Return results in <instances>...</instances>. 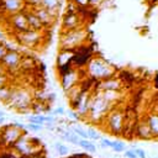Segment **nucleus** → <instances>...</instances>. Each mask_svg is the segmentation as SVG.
<instances>
[{
	"mask_svg": "<svg viewBox=\"0 0 158 158\" xmlns=\"http://www.w3.org/2000/svg\"><path fill=\"white\" fill-rule=\"evenodd\" d=\"M85 68H86L85 70L86 77L91 78L95 81L111 78L116 73L115 67H112L109 62H106L100 57H93Z\"/></svg>",
	"mask_w": 158,
	"mask_h": 158,
	"instance_id": "nucleus-1",
	"label": "nucleus"
},
{
	"mask_svg": "<svg viewBox=\"0 0 158 158\" xmlns=\"http://www.w3.org/2000/svg\"><path fill=\"white\" fill-rule=\"evenodd\" d=\"M111 106H112V104L106 100V98L104 96V93L101 90H93L88 117L93 122H98V121L102 120V117L110 111Z\"/></svg>",
	"mask_w": 158,
	"mask_h": 158,
	"instance_id": "nucleus-2",
	"label": "nucleus"
},
{
	"mask_svg": "<svg viewBox=\"0 0 158 158\" xmlns=\"http://www.w3.org/2000/svg\"><path fill=\"white\" fill-rule=\"evenodd\" d=\"M89 38V32L84 27L63 31L59 37V48H77L85 44Z\"/></svg>",
	"mask_w": 158,
	"mask_h": 158,
	"instance_id": "nucleus-3",
	"label": "nucleus"
},
{
	"mask_svg": "<svg viewBox=\"0 0 158 158\" xmlns=\"http://www.w3.org/2000/svg\"><path fill=\"white\" fill-rule=\"evenodd\" d=\"M46 31H38V30L28 28V30H26L23 32L15 33V38L22 46H26V47H30V48H38L43 43V41L46 38L44 37V32Z\"/></svg>",
	"mask_w": 158,
	"mask_h": 158,
	"instance_id": "nucleus-4",
	"label": "nucleus"
},
{
	"mask_svg": "<svg viewBox=\"0 0 158 158\" xmlns=\"http://www.w3.org/2000/svg\"><path fill=\"white\" fill-rule=\"evenodd\" d=\"M33 98L35 96L26 88L14 89L10 99L5 102V105L9 106L10 109L19 110V109H22V107H26V106H31V104L33 101Z\"/></svg>",
	"mask_w": 158,
	"mask_h": 158,
	"instance_id": "nucleus-5",
	"label": "nucleus"
},
{
	"mask_svg": "<svg viewBox=\"0 0 158 158\" xmlns=\"http://www.w3.org/2000/svg\"><path fill=\"white\" fill-rule=\"evenodd\" d=\"M9 26L11 30L15 31V33L19 32H23L26 30L30 28L28 21H27V16L25 12V9L22 11H19L16 14L9 15Z\"/></svg>",
	"mask_w": 158,
	"mask_h": 158,
	"instance_id": "nucleus-6",
	"label": "nucleus"
},
{
	"mask_svg": "<svg viewBox=\"0 0 158 158\" xmlns=\"http://www.w3.org/2000/svg\"><path fill=\"white\" fill-rule=\"evenodd\" d=\"M21 59H22V56L17 51L9 49V52L1 59V63H2V65L5 68V70L11 75V73L14 70H20Z\"/></svg>",
	"mask_w": 158,
	"mask_h": 158,
	"instance_id": "nucleus-7",
	"label": "nucleus"
},
{
	"mask_svg": "<svg viewBox=\"0 0 158 158\" xmlns=\"http://www.w3.org/2000/svg\"><path fill=\"white\" fill-rule=\"evenodd\" d=\"M83 69H78V68H72L68 73H65L64 75H62L59 79H60V83H62V86L64 89V91L69 90L70 88H73L74 85L79 84L83 79Z\"/></svg>",
	"mask_w": 158,
	"mask_h": 158,
	"instance_id": "nucleus-8",
	"label": "nucleus"
},
{
	"mask_svg": "<svg viewBox=\"0 0 158 158\" xmlns=\"http://www.w3.org/2000/svg\"><path fill=\"white\" fill-rule=\"evenodd\" d=\"M107 126L111 130L112 135H117V136L121 135L123 131V126H125V115L118 110L110 111Z\"/></svg>",
	"mask_w": 158,
	"mask_h": 158,
	"instance_id": "nucleus-9",
	"label": "nucleus"
},
{
	"mask_svg": "<svg viewBox=\"0 0 158 158\" xmlns=\"http://www.w3.org/2000/svg\"><path fill=\"white\" fill-rule=\"evenodd\" d=\"M79 27H84L81 14L80 12H65L63 16V21H62V30L68 31V30H74Z\"/></svg>",
	"mask_w": 158,
	"mask_h": 158,
	"instance_id": "nucleus-10",
	"label": "nucleus"
},
{
	"mask_svg": "<svg viewBox=\"0 0 158 158\" xmlns=\"http://www.w3.org/2000/svg\"><path fill=\"white\" fill-rule=\"evenodd\" d=\"M1 133V138H2V143L6 144V146H10L12 147V144L17 141V138L23 133L22 130H19V127H16L14 123L11 125H6L2 131L0 132Z\"/></svg>",
	"mask_w": 158,
	"mask_h": 158,
	"instance_id": "nucleus-11",
	"label": "nucleus"
},
{
	"mask_svg": "<svg viewBox=\"0 0 158 158\" xmlns=\"http://www.w3.org/2000/svg\"><path fill=\"white\" fill-rule=\"evenodd\" d=\"M123 83L121 81L120 78H107L102 80L95 81L94 89L93 90H101V91H110V90H122Z\"/></svg>",
	"mask_w": 158,
	"mask_h": 158,
	"instance_id": "nucleus-12",
	"label": "nucleus"
},
{
	"mask_svg": "<svg viewBox=\"0 0 158 158\" xmlns=\"http://www.w3.org/2000/svg\"><path fill=\"white\" fill-rule=\"evenodd\" d=\"M35 11V14L40 17V20L42 21V23L44 25L46 30H49L54 23H56V20H57V16H54L48 9H46L44 6H37V7H33L32 9Z\"/></svg>",
	"mask_w": 158,
	"mask_h": 158,
	"instance_id": "nucleus-13",
	"label": "nucleus"
},
{
	"mask_svg": "<svg viewBox=\"0 0 158 158\" xmlns=\"http://www.w3.org/2000/svg\"><path fill=\"white\" fill-rule=\"evenodd\" d=\"M1 5L7 15L16 14L26 7V2L22 0H1Z\"/></svg>",
	"mask_w": 158,
	"mask_h": 158,
	"instance_id": "nucleus-14",
	"label": "nucleus"
},
{
	"mask_svg": "<svg viewBox=\"0 0 158 158\" xmlns=\"http://www.w3.org/2000/svg\"><path fill=\"white\" fill-rule=\"evenodd\" d=\"M74 56H75L74 48H60L57 56V62H56L57 67L65 65V64H73Z\"/></svg>",
	"mask_w": 158,
	"mask_h": 158,
	"instance_id": "nucleus-15",
	"label": "nucleus"
},
{
	"mask_svg": "<svg viewBox=\"0 0 158 158\" xmlns=\"http://www.w3.org/2000/svg\"><path fill=\"white\" fill-rule=\"evenodd\" d=\"M25 12H26V16H27V21H28L30 28L38 30V31H46L44 25L42 23V21L40 20V17L35 14V11L31 7H25Z\"/></svg>",
	"mask_w": 158,
	"mask_h": 158,
	"instance_id": "nucleus-16",
	"label": "nucleus"
},
{
	"mask_svg": "<svg viewBox=\"0 0 158 158\" xmlns=\"http://www.w3.org/2000/svg\"><path fill=\"white\" fill-rule=\"evenodd\" d=\"M136 136L143 139H148L153 137V133L151 131V127L147 122V120L144 122H139V125L136 127Z\"/></svg>",
	"mask_w": 158,
	"mask_h": 158,
	"instance_id": "nucleus-17",
	"label": "nucleus"
},
{
	"mask_svg": "<svg viewBox=\"0 0 158 158\" xmlns=\"http://www.w3.org/2000/svg\"><path fill=\"white\" fill-rule=\"evenodd\" d=\"M42 6L48 9L54 16L58 17V14L62 6V0H42Z\"/></svg>",
	"mask_w": 158,
	"mask_h": 158,
	"instance_id": "nucleus-18",
	"label": "nucleus"
},
{
	"mask_svg": "<svg viewBox=\"0 0 158 158\" xmlns=\"http://www.w3.org/2000/svg\"><path fill=\"white\" fill-rule=\"evenodd\" d=\"M36 68V59L28 56H22L21 64H20V70H32Z\"/></svg>",
	"mask_w": 158,
	"mask_h": 158,
	"instance_id": "nucleus-19",
	"label": "nucleus"
},
{
	"mask_svg": "<svg viewBox=\"0 0 158 158\" xmlns=\"http://www.w3.org/2000/svg\"><path fill=\"white\" fill-rule=\"evenodd\" d=\"M147 122L151 127L153 137H158V112H153L147 117Z\"/></svg>",
	"mask_w": 158,
	"mask_h": 158,
	"instance_id": "nucleus-20",
	"label": "nucleus"
},
{
	"mask_svg": "<svg viewBox=\"0 0 158 158\" xmlns=\"http://www.w3.org/2000/svg\"><path fill=\"white\" fill-rule=\"evenodd\" d=\"M31 109L33 112H43V111H48L49 110V105L48 102H44V101H38V100H33L32 104H31Z\"/></svg>",
	"mask_w": 158,
	"mask_h": 158,
	"instance_id": "nucleus-21",
	"label": "nucleus"
},
{
	"mask_svg": "<svg viewBox=\"0 0 158 158\" xmlns=\"http://www.w3.org/2000/svg\"><path fill=\"white\" fill-rule=\"evenodd\" d=\"M12 90H14V88H12L11 84H6V85H4V86L0 88V100L4 104L10 99V96L12 94Z\"/></svg>",
	"mask_w": 158,
	"mask_h": 158,
	"instance_id": "nucleus-22",
	"label": "nucleus"
},
{
	"mask_svg": "<svg viewBox=\"0 0 158 158\" xmlns=\"http://www.w3.org/2000/svg\"><path fill=\"white\" fill-rule=\"evenodd\" d=\"M120 79L123 83V85H125V83H133L135 81L133 74L130 73V72H127V70H123V72L120 73Z\"/></svg>",
	"mask_w": 158,
	"mask_h": 158,
	"instance_id": "nucleus-23",
	"label": "nucleus"
},
{
	"mask_svg": "<svg viewBox=\"0 0 158 158\" xmlns=\"http://www.w3.org/2000/svg\"><path fill=\"white\" fill-rule=\"evenodd\" d=\"M78 146H80V147H83L84 149H88V151H93V152L96 151V147L93 143H90L88 139H80Z\"/></svg>",
	"mask_w": 158,
	"mask_h": 158,
	"instance_id": "nucleus-24",
	"label": "nucleus"
},
{
	"mask_svg": "<svg viewBox=\"0 0 158 158\" xmlns=\"http://www.w3.org/2000/svg\"><path fill=\"white\" fill-rule=\"evenodd\" d=\"M10 74L7 72H4V73H0V88L6 85V84H10Z\"/></svg>",
	"mask_w": 158,
	"mask_h": 158,
	"instance_id": "nucleus-25",
	"label": "nucleus"
},
{
	"mask_svg": "<svg viewBox=\"0 0 158 158\" xmlns=\"http://www.w3.org/2000/svg\"><path fill=\"white\" fill-rule=\"evenodd\" d=\"M54 148L57 149V153H58L59 156H65V154H68V147H65L64 144L54 143Z\"/></svg>",
	"mask_w": 158,
	"mask_h": 158,
	"instance_id": "nucleus-26",
	"label": "nucleus"
},
{
	"mask_svg": "<svg viewBox=\"0 0 158 158\" xmlns=\"http://www.w3.org/2000/svg\"><path fill=\"white\" fill-rule=\"evenodd\" d=\"M28 122H32V123H38V125H42V123H44V116H41V115H35V116H30V117H28Z\"/></svg>",
	"mask_w": 158,
	"mask_h": 158,
	"instance_id": "nucleus-27",
	"label": "nucleus"
},
{
	"mask_svg": "<svg viewBox=\"0 0 158 158\" xmlns=\"http://www.w3.org/2000/svg\"><path fill=\"white\" fill-rule=\"evenodd\" d=\"M73 2H75L80 9H89V7H93L91 4H90V0H72Z\"/></svg>",
	"mask_w": 158,
	"mask_h": 158,
	"instance_id": "nucleus-28",
	"label": "nucleus"
},
{
	"mask_svg": "<svg viewBox=\"0 0 158 158\" xmlns=\"http://www.w3.org/2000/svg\"><path fill=\"white\" fill-rule=\"evenodd\" d=\"M115 152H122L125 149V144L122 142H118V141H114L112 142V147H111Z\"/></svg>",
	"mask_w": 158,
	"mask_h": 158,
	"instance_id": "nucleus-29",
	"label": "nucleus"
},
{
	"mask_svg": "<svg viewBox=\"0 0 158 158\" xmlns=\"http://www.w3.org/2000/svg\"><path fill=\"white\" fill-rule=\"evenodd\" d=\"M42 5V0H26V7H37Z\"/></svg>",
	"mask_w": 158,
	"mask_h": 158,
	"instance_id": "nucleus-30",
	"label": "nucleus"
},
{
	"mask_svg": "<svg viewBox=\"0 0 158 158\" xmlns=\"http://www.w3.org/2000/svg\"><path fill=\"white\" fill-rule=\"evenodd\" d=\"M73 132H74L75 135H78L79 137H83V138H85V139H88V138H89L88 132H86V131H84V130H81V128L75 127V128H73Z\"/></svg>",
	"mask_w": 158,
	"mask_h": 158,
	"instance_id": "nucleus-31",
	"label": "nucleus"
},
{
	"mask_svg": "<svg viewBox=\"0 0 158 158\" xmlns=\"http://www.w3.org/2000/svg\"><path fill=\"white\" fill-rule=\"evenodd\" d=\"M7 52H9V47H7L5 43L0 42V60L4 58V56H5Z\"/></svg>",
	"mask_w": 158,
	"mask_h": 158,
	"instance_id": "nucleus-32",
	"label": "nucleus"
},
{
	"mask_svg": "<svg viewBox=\"0 0 158 158\" xmlns=\"http://www.w3.org/2000/svg\"><path fill=\"white\" fill-rule=\"evenodd\" d=\"M88 135H89V138H94V139H99L100 138V135L96 132V130H94V128H89L88 131Z\"/></svg>",
	"mask_w": 158,
	"mask_h": 158,
	"instance_id": "nucleus-33",
	"label": "nucleus"
},
{
	"mask_svg": "<svg viewBox=\"0 0 158 158\" xmlns=\"http://www.w3.org/2000/svg\"><path fill=\"white\" fill-rule=\"evenodd\" d=\"M27 128H30V130H32V131H41V130H42V125L30 122V123L27 125Z\"/></svg>",
	"mask_w": 158,
	"mask_h": 158,
	"instance_id": "nucleus-34",
	"label": "nucleus"
},
{
	"mask_svg": "<svg viewBox=\"0 0 158 158\" xmlns=\"http://www.w3.org/2000/svg\"><path fill=\"white\" fill-rule=\"evenodd\" d=\"M100 144H101V147H112V141H109V139H106V138H102V139H100Z\"/></svg>",
	"mask_w": 158,
	"mask_h": 158,
	"instance_id": "nucleus-35",
	"label": "nucleus"
},
{
	"mask_svg": "<svg viewBox=\"0 0 158 158\" xmlns=\"http://www.w3.org/2000/svg\"><path fill=\"white\" fill-rule=\"evenodd\" d=\"M125 156H126L127 158H138V157H137V154H136V152H135L133 149L125 151Z\"/></svg>",
	"mask_w": 158,
	"mask_h": 158,
	"instance_id": "nucleus-36",
	"label": "nucleus"
},
{
	"mask_svg": "<svg viewBox=\"0 0 158 158\" xmlns=\"http://www.w3.org/2000/svg\"><path fill=\"white\" fill-rule=\"evenodd\" d=\"M68 115H69V117H72V118H75V120H81L80 115H79L77 111H69V112H68Z\"/></svg>",
	"mask_w": 158,
	"mask_h": 158,
	"instance_id": "nucleus-37",
	"label": "nucleus"
},
{
	"mask_svg": "<svg viewBox=\"0 0 158 158\" xmlns=\"http://www.w3.org/2000/svg\"><path fill=\"white\" fill-rule=\"evenodd\" d=\"M133 151L136 152V154H137V157H138V158H146V153H144V151H143V149L136 148V149H133Z\"/></svg>",
	"mask_w": 158,
	"mask_h": 158,
	"instance_id": "nucleus-38",
	"label": "nucleus"
},
{
	"mask_svg": "<svg viewBox=\"0 0 158 158\" xmlns=\"http://www.w3.org/2000/svg\"><path fill=\"white\" fill-rule=\"evenodd\" d=\"M104 1H105V0H90V4H91L93 7H98V6H100Z\"/></svg>",
	"mask_w": 158,
	"mask_h": 158,
	"instance_id": "nucleus-39",
	"label": "nucleus"
},
{
	"mask_svg": "<svg viewBox=\"0 0 158 158\" xmlns=\"http://www.w3.org/2000/svg\"><path fill=\"white\" fill-rule=\"evenodd\" d=\"M53 114L54 115H63L64 114V109L63 107H57V109L53 110Z\"/></svg>",
	"mask_w": 158,
	"mask_h": 158,
	"instance_id": "nucleus-40",
	"label": "nucleus"
},
{
	"mask_svg": "<svg viewBox=\"0 0 158 158\" xmlns=\"http://www.w3.org/2000/svg\"><path fill=\"white\" fill-rule=\"evenodd\" d=\"M56 132H57V133H59V135H63V133L65 132V130H62L60 127H57V128H56Z\"/></svg>",
	"mask_w": 158,
	"mask_h": 158,
	"instance_id": "nucleus-41",
	"label": "nucleus"
},
{
	"mask_svg": "<svg viewBox=\"0 0 158 158\" xmlns=\"http://www.w3.org/2000/svg\"><path fill=\"white\" fill-rule=\"evenodd\" d=\"M154 86L158 89V74L154 77Z\"/></svg>",
	"mask_w": 158,
	"mask_h": 158,
	"instance_id": "nucleus-42",
	"label": "nucleus"
},
{
	"mask_svg": "<svg viewBox=\"0 0 158 158\" xmlns=\"http://www.w3.org/2000/svg\"><path fill=\"white\" fill-rule=\"evenodd\" d=\"M4 72H6V70H5V68H4V65H2V63L0 60V73H4Z\"/></svg>",
	"mask_w": 158,
	"mask_h": 158,
	"instance_id": "nucleus-43",
	"label": "nucleus"
},
{
	"mask_svg": "<svg viewBox=\"0 0 158 158\" xmlns=\"http://www.w3.org/2000/svg\"><path fill=\"white\" fill-rule=\"evenodd\" d=\"M0 117H5V114H4V112H1V111H0Z\"/></svg>",
	"mask_w": 158,
	"mask_h": 158,
	"instance_id": "nucleus-44",
	"label": "nucleus"
},
{
	"mask_svg": "<svg viewBox=\"0 0 158 158\" xmlns=\"http://www.w3.org/2000/svg\"><path fill=\"white\" fill-rule=\"evenodd\" d=\"M2 121H4V117H0V123H1Z\"/></svg>",
	"mask_w": 158,
	"mask_h": 158,
	"instance_id": "nucleus-45",
	"label": "nucleus"
}]
</instances>
